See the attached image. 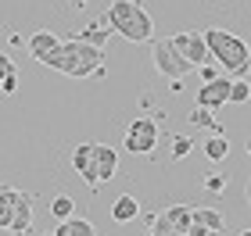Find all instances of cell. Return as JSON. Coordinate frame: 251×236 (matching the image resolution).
I'll return each instance as SVG.
<instances>
[{"label":"cell","instance_id":"21","mask_svg":"<svg viewBox=\"0 0 251 236\" xmlns=\"http://www.w3.org/2000/svg\"><path fill=\"white\" fill-rule=\"evenodd\" d=\"M204 154H208V161H223V157L230 154V143H226V136H208V143H204Z\"/></svg>","mask_w":251,"mask_h":236},{"label":"cell","instance_id":"7","mask_svg":"<svg viewBox=\"0 0 251 236\" xmlns=\"http://www.w3.org/2000/svg\"><path fill=\"white\" fill-rule=\"evenodd\" d=\"M230 83H233L230 75H219V79H212V83H204L198 89V104L208 107V111H219L223 104H230Z\"/></svg>","mask_w":251,"mask_h":236},{"label":"cell","instance_id":"30","mask_svg":"<svg viewBox=\"0 0 251 236\" xmlns=\"http://www.w3.org/2000/svg\"><path fill=\"white\" fill-rule=\"evenodd\" d=\"M244 150H248V157H251V136H248V143H244Z\"/></svg>","mask_w":251,"mask_h":236},{"label":"cell","instance_id":"33","mask_svg":"<svg viewBox=\"0 0 251 236\" xmlns=\"http://www.w3.org/2000/svg\"><path fill=\"white\" fill-rule=\"evenodd\" d=\"M43 236H54V233H43Z\"/></svg>","mask_w":251,"mask_h":236},{"label":"cell","instance_id":"8","mask_svg":"<svg viewBox=\"0 0 251 236\" xmlns=\"http://www.w3.org/2000/svg\"><path fill=\"white\" fill-rule=\"evenodd\" d=\"M32 193H25V190H18L15 197V211H11V222H7V233L11 236H25L32 229Z\"/></svg>","mask_w":251,"mask_h":236},{"label":"cell","instance_id":"13","mask_svg":"<svg viewBox=\"0 0 251 236\" xmlns=\"http://www.w3.org/2000/svg\"><path fill=\"white\" fill-rule=\"evenodd\" d=\"M54 236H97V229H94V222H90V218H79V215H72V218L58 222Z\"/></svg>","mask_w":251,"mask_h":236},{"label":"cell","instance_id":"12","mask_svg":"<svg viewBox=\"0 0 251 236\" xmlns=\"http://www.w3.org/2000/svg\"><path fill=\"white\" fill-rule=\"evenodd\" d=\"M108 36H111V29L104 25V21H90V25H86V29H79L72 40L90 43V47H108Z\"/></svg>","mask_w":251,"mask_h":236},{"label":"cell","instance_id":"10","mask_svg":"<svg viewBox=\"0 0 251 236\" xmlns=\"http://www.w3.org/2000/svg\"><path fill=\"white\" fill-rule=\"evenodd\" d=\"M72 165H75V172L83 175V183L97 193V179H94V143H75V150H72Z\"/></svg>","mask_w":251,"mask_h":236},{"label":"cell","instance_id":"2","mask_svg":"<svg viewBox=\"0 0 251 236\" xmlns=\"http://www.w3.org/2000/svg\"><path fill=\"white\" fill-rule=\"evenodd\" d=\"M100 21L129 43H151L154 40V21L140 0H111Z\"/></svg>","mask_w":251,"mask_h":236},{"label":"cell","instance_id":"19","mask_svg":"<svg viewBox=\"0 0 251 236\" xmlns=\"http://www.w3.org/2000/svg\"><path fill=\"white\" fill-rule=\"evenodd\" d=\"M50 215L58 218V222H65V218H72V215H75V200L68 197V193H58V197L50 200Z\"/></svg>","mask_w":251,"mask_h":236},{"label":"cell","instance_id":"15","mask_svg":"<svg viewBox=\"0 0 251 236\" xmlns=\"http://www.w3.org/2000/svg\"><path fill=\"white\" fill-rule=\"evenodd\" d=\"M165 215H169V222H173V233H176V236H187L190 222H194L190 204H169V208H165Z\"/></svg>","mask_w":251,"mask_h":236},{"label":"cell","instance_id":"31","mask_svg":"<svg viewBox=\"0 0 251 236\" xmlns=\"http://www.w3.org/2000/svg\"><path fill=\"white\" fill-rule=\"evenodd\" d=\"M83 4H86V0H72V7H83Z\"/></svg>","mask_w":251,"mask_h":236},{"label":"cell","instance_id":"17","mask_svg":"<svg viewBox=\"0 0 251 236\" xmlns=\"http://www.w3.org/2000/svg\"><path fill=\"white\" fill-rule=\"evenodd\" d=\"M187 118H190V126H204V129H208V132H212V136H226V132H223V122H219V118H215V115H212V111H208V107H201V104H198V107H194V111H190V115H187Z\"/></svg>","mask_w":251,"mask_h":236},{"label":"cell","instance_id":"3","mask_svg":"<svg viewBox=\"0 0 251 236\" xmlns=\"http://www.w3.org/2000/svg\"><path fill=\"white\" fill-rule=\"evenodd\" d=\"M201 32H204L212 61H219V68L230 79H251V47L241 36H233L226 29H201Z\"/></svg>","mask_w":251,"mask_h":236},{"label":"cell","instance_id":"11","mask_svg":"<svg viewBox=\"0 0 251 236\" xmlns=\"http://www.w3.org/2000/svg\"><path fill=\"white\" fill-rule=\"evenodd\" d=\"M58 43H61V40L54 36L50 29H40V32H32V36H29V54L43 64V58H47L50 50H58Z\"/></svg>","mask_w":251,"mask_h":236},{"label":"cell","instance_id":"9","mask_svg":"<svg viewBox=\"0 0 251 236\" xmlns=\"http://www.w3.org/2000/svg\"><path fill=\"white\" fill-rule=\"evenodd\" d=\"M115 172H119L115 147H108V143H94V179H97V186L108 183V179H115Z\"/></svg>","mask_w":251,"mask_h":236},{"label":"cell","instance_id":"16","mask_svg":"<svg viewBox=\"0 0 251 236\" xmlns=\"http://www.w3.org/2000/svg\"><path fill=\"white\" fill-rule=\"evenodd\" d=\"M190 215H194V222H201V226L212 229V233H223L226 229V215H223V211H215V208H190Z\"/></svg>","mask_w":251,"mask_h":236},{"label":"cell","instance_id":"32","mask_svg":"<svg viewBox=\"0 0 251 236\" xmlns=\"http://www.w3.org/2000/svg\"><path fill=\"white\" fill-rule=\"evenodd\" d=\"M237 236H251V229H241V233H237Z\"/></svg>","mask_w":251,"mask_h":236},{"label":"cell","instance_id":"4","mask_svg":"<svg viewBox=\"0 0 251 236\" xmlns=\"http://www.w3.org/2000/svg\"><path fill=\"white\" fill-rule=\"evenodd\" d=\"M151 61H154V72L162 79H187L194 72V64L173 47V40H169V36L151 43Z\"/></svg>","mask_w":251,"mask_h":236},{"label":"cell","instance_id":"27","mask_svg":"<svg viewBox=\"0 0 251 236\" xmlns=\"http://www.w3.org/2000/svg\"><path fill=\"white\" fill-rule=\"evenodd\" d=\"M11 68H15V61H11V54L7 50H0V79H4Z\"/></svg>","mask_w":251,"mask_h":236},{"label":"cell","instance_id":"6","mask_svg":"<svg viewBox=\"0 0 251 236\" xmlns=\"http://www.w3.org/2000/svg\"><path fill=\"white\" fill-rule=\"evenodd\" d=\"M173 40V47L183 54V58L198 68V64H208L212 61V54H208V43H204V32H176V36H169Z\"/></svg>","mask_w":251,"mask_h":236},{"label":"cell","instance_id":"23","mask_svg":"<svg viewBox=\"0 0 251 236\" xmlns=\"http://www.w3.org/2000/svg\"><path fill=\"white\" fill-rule=\"evenodd\" d=\"M190 150H194V140L183 136V132H176V136H173V161H183Z\"/></svg>","mask_w":251,"mask_h":236},{"label":"cell","instance_id":"1","mask_svg":"<svg viewBox=\"0 0 251 236\" xmlns=\"http://www.w3.org/2000/svg\"><path fill=\"white\" fill-rule=\"evenodd\" d=\"M43 68H54L61 75H72V79H90V75H100L104 79V47H90V43H79V40H61L58 50H50L43 58Z\"/></svg>","mask_w":251,"mask_h":236},{"label":"cell","instance_id":"25","mask_svg":"<svg viewBox=\"0 0 251 236\" xmlns=\"http://www.w3.org/2000/svg\"><path fill=\"white\" fill-rule=\"evenodd\" d=\"M18 83H22V75H18V68H11L4 79H0V89H4L7 97H15L18 93Z\"/></svg>","mask_w":251,"mask_h":236},{"label":"cell","instance_id":"20","mask_svg":"<svg viewBox=\"0 0 251 236\" xmlns=\"http://www.w3.org/2000/svg\"><path fill=\"white\" fill-rule=\"evenodd\" d=\"M147 222H151L147 236H176V233H173V222H169V215H165V208H162V211H154V215L147 218Z\"/></svg>","mask_w":251,"mask_h":236},{"label":"cell","instance_id":"18","mask_svg":"<svg viewBox=\"0 0 251 236\" xmlns=\"http://www.w3.org/2000/svg\"><path fill=\"white\" fill-rule=\"evenodd\" d=\"M15 197H18V190L15 186H0V229H7V222H11V211H15Z\"/></svg>","mask_w":251,"mask_h":236},{"label":"cell","instance_id":"14","mask_svg":"<svg viewBox=\"0 0 251 236\" xmlns=\"http://www.w3.org/2000/svg\"><path fill=\"white\" fill-rule=\"evenodd\" d=\"M136 215H140V200H136L133 193L115 197V204H111V218L115 222H133Z\"/></svg>","mask_w":251,"mask_h":236},{"label":"cell","instance_id":"5","mask_svg":"<svg viewBox=\"0 0 251 236\" xmlns=\"http://www.w3.org/2000/svg\"><path fill=\"white\" fill-rule=\"evenodd\" d=\"M122 147L129 154H140V157H151L158 147V118H133L129 129H126V140Z\"/></svg>","mask_w":251,"mask_h":236},{"label":"cell","instance_id":"24","mask_svg":"<svg viewBox=\"0 0 251 236\" xmlns=\"http://www.w3.org/2000/svg\"><path fill=\"white\" fill-rule=\"evenodd\" d=\"M201 183H204L208 193H223V190H226V175H223V172H204Z\"/></svg>","mask_w":251,"mask_h":236},{"label":"cell","instance_id":"26","mask_svg":"<svg viewBox=\"0 0 251 236\" xmlns=\"http://www.w3.org/2000/svg\"><path fill=\"white\" fill-rule=\"evenodd\" d=\"M194 72L201 75V83H212V79H219V64H215V61H208V64H198Z\"/></svg>","mask_w":251,"mask_h":236},{"label":"cell","instance_id":"28","mask_svg":"<svg viewBox=\"0 0 251 236\" xmlns=\"http://www.w3.org/2000/svg\"><path fill=\"white\" fill-rule=\"evenodd\" d=\"M187 236H219V233H212V229H204L201 222H190V229H187Z\"/></svg>","mask_w":251,"mask_h":236},{"label":"cell","instance_id":"22","mask_svg":"<svg viewBox=\"0 0 251 236\" xmlns=\"http://www.w3.org/2000/svg\"><path fill=\"white\" fill-rule=\"evenodd\" d=\"M251 100V79H233L230 83V104H248Z\"/></svg>","mask_w":251,"mask_h":236},{"label":"cell","instance_id":"29","mask_svg":"<svg viewBox=\"0 0 251 236\" xmlns=\"http://www.w3.org/2000/svg\"><path fill=\"white\" fill-rule=\"evenodd\" d=\"M244 200H248V208H251V179L244 183Z\"/></svg>","mask_w":251,"mask_h":236}]
</instances>
